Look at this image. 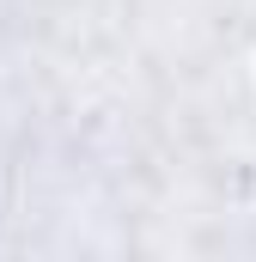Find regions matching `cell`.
<instances>
[]
</instances>
